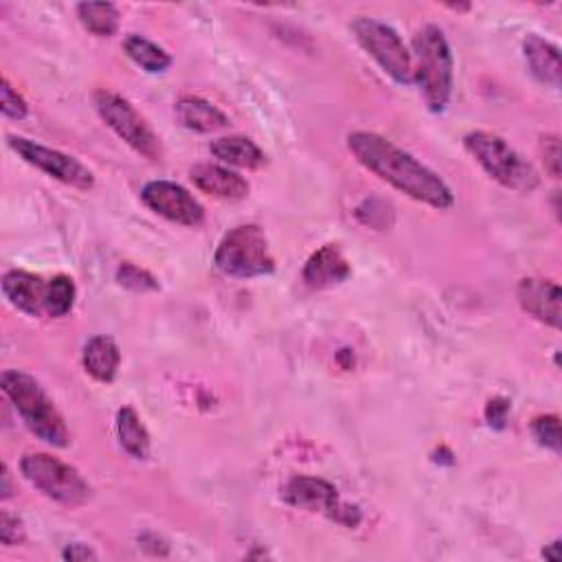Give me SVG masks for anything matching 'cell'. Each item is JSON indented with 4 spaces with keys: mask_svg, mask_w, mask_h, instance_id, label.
I'll list each match as a JSON object with an SVG mask.
<instances>
[{
    "mask_svg": "<svg viewBox=\"0 0 562 562\" xmlns=\"http://www.w3.org/2000/svg\"><path fill=\"white\" fill-rule=\"evenodd\" d=\"M347 149L373 176L408 195L415 202L446 211L454 204V193L448 182L417 160L413 154L397 147L382 134L356 130L347 134Z\"/></svg>",
    "mask_w": 562,
    "mask_h": 562,
    "instance_id": "obj_1",
    "label": "cell"
},
{
    "mask_svg": "<svg viewBox=\"0 0 562 562\" xmlns=\"http://www.w3.org/2000/svg\"><path fill=\"white\" fill-rule=\"evenodd\" d=\"M413 83L419 88L432 114L446 110L454 88V59L443 31L437 24L422 26L411 42Z\"/></svg>",
    "mask_w": 562,
    "mask_h": 562,
    "instance_id": "obj_2",
    "label": "cell"
},
{
    "mask_svg": "<svg viewBox=\"0 0 562 562\" xmlns=\"http://www.w3.org/2000/svg\"><path fill=\"white\" fill-rule=\"evenodd\" d=\"M0 389L22 417L24 426L40 441L53 448H66L70 443V432L61 413L31 373L20 369H4L0 375Z\"/></svg>",
    "mask_w": 562,
    "mask_h": 562,
    "instance_id": "obj_3",
    "label": "cell"
},
{
    "mask_svg": "<svg viewBox=\"0 0 562 562\" xmlns=\"http://www.w3.org/2000/svg\"><path fill=\"white\" fill-rule=\"evenodd\" d=\"M463 147L481 165V169L505 189L516 193H531L540 184L536 167L494 132H468L463 136Z\"/></svg>",
    "mask_w": 562,
    "mask_h": 562,
    "instance_id": "obj_4",
    "label": "cell"
},
{
    "mask_svg": "<svg viewBox=\"0 0 562 562\" xmlns=\"http://www.w3.org/2000/svg\"><path fill=\"white\" fill-rule=\"evenodd\" d=\"M215 268L235 279L266 277L274 272V257L259 224H239L222 235L215 252Z\"/></svg>",
    "mask_w": 562,
    "mask_h": 562,
    "instance_id": "obj_5",
    "label": "cell"
},
{
    "mask_svg": "<svg viewBox=\"0 0 562 562\" xmlns=\"http://www.w3.org/2000/svg\"><path fill=\"white\" fill-rule=\"evenodd\" d=\"M20 472L46 498L66 507H79L92 494L90 483L75 465L48 452H26L20 459Z\"/></svg>",
    "mask_w": 562,
    "mask_h": 562,
    "instance_id": "obj_6",
    "label": "cell"
},
{
    "mask_svg": "<svg viewBox=\"0 0 562 562\" xmlns=\"http://www.w3.org/2000/svg\"><path fill=\"white\" fill-rule=\"evenodd\" d=\"M349 26L360 48L382 68L384 75H389L400 86L413 83L411 50L391 24L378 18L358 15Z\"/></svg>",
    "mask_w": 562,
    "mask_h": 562,
    "instance_id": "obj_7",
    "label": "cell"
},
{
    "mask_svg": "<svg viewBox=\"0 0 562 562\" xmlns=\"http://www.w3.org/2000/svg\"><path fill=\"white\" fill-rule=\"evenodd\" d=\"M92 105L101 121L138 156L158 162L162 158L160 138L147 125V121L138 114V110L119 92L99 88L92 92Z\"/></svg>",
    "mask_w": 562,
    "mask_h": 562,
    "instance_id": "obj_8",
    "label": "cell"
},
{
    "mask_svg": "<svg viewBox=\"0 0 562 562\" xmlns=\"http://www.w3.org/2000/svg\"><path fill=\"white\" fill-rule=\"evenodd\" d=\"M281 498L296 509L323 514L345 527H356L362 520L360 509L356 505L342 503L336 485L321 476H310V474L290 476L281 487Z\"/></svg>",
    "mask_w": 562,
    "mask_h": 562,
    "instance_id": "obj_9",
    "label": "cell"
},
{
    "mask_svg": "<svg viewBox=\"0 0 562 562\" xmlns=\"http://www.w3.org/2000/svg\"><path fill=\"white\" fill-rule=\"evenodd\" d=\"M7 145L31 167L44 171L46 176L79 189V191H90L94 187V173L75 156L46 147L37 140H31L26 136H7Z\"/></svg>",
    "mask_w": 562,
    "mask_h": 562,
    "instance_id": "obj_10",
    "label": "cell"
},
{
    "mask_svg": "<svg viewBox=\"0 0 562 562\" xmlns=\"http://www.w3.org/2000/svg\"><path fill=\"white\" fill-rule=\"evenodd\" d=\"M140 200L151 213L173 224L195 228L204 222V206L193 198L189 189L173 180L145 182L140 189Z\"/></svg>",
    "mask_w": 562,
    "mask_h": 562,
    "instance_id": "obj_11",
    "label": "cell"
},
{
    "mask_svg": "<svg viewBox=\"0 0 562 562\" xmlns=\"http://www.w3.org/2000/svg\"><path fill=\"white\" fill-rule=\"evenodd\" d=\"M560 285L551 279L540 277H525L518 281L516 299L522 312L531 318L558 329L560 327Z\"/></svg>",
    "mask_w": 562,
    "mask_h": 562,
    "instance_id": "obj_12",
    "label": "cell"
},
{
    "mask_svg": "<svg viewBox=\"0 0 562 562\" xmlns=\"http://www.w3.org/2000/svg\"><path fill=\"white\" fill-rule=\"evenodd\" d=\"M191 182L220 200H244L248 195V180L220 162H198L189 171Z\"/></svg>",
    "mask_w": 562,
    "mask_h": 562,
    "instance_id": "obj_13",
    "label": "cell"
},
{
    "mask_svg": "<svg viewBox=\"0 0 562 562\" xmlns=\"http://www.w3.org/2000/svg\"><path fill=\"white\" fill-rule=\"evenodd\" d=\"M46 283L40 274H33L29 270H7L2 274V294L4 299L20 312L29 316H42L44 314V299H46Z\"/></svg>",
    "mask_w": 562,
    "mask_h": 562,
    "instance_id": "obj_14",
    "label": "cell"
},
{
    "mask_svg": "<svg viewBox=\"0 0 562 562\" xmlns=\"http://www.w3.org/2000/svg\"><path fill=\"white\" fill-rule=\"evenodd\" d=\"M349 274H351V266L336 244L321 246L303 263V281L316 290L338 285L347 281Z\"/></svg>",
    "mask_w": 562,
    "mask_h": 562,
    "instance_id": "obj_15",
    "label": "cell"
},
{
    "mask_svg": "<svg viewBox=\"0 0 562 562\" xmlns=\"http://www.w3.org/2000/svg\"><path fill=\"white\" fill-rule=\"evenodd\" d=\"M522 57L527 61L529 72L544 86L560 88L562 66H560V48L549 40L529 33L522 40Z\"/></svg>",
    "mask_w": 562,
    "mask_h": 562,
    "instance_id": "obj_16",
    "label": "cell"
},
{
    "mask_svg": "<svg viewBox=\"0 0 562 562\" xmlns=\"http://www.w3.org/2000/svg\"><path fill=\"white\" fill-rule=\"evenodd\" d=\"M173 112L182 127L198 134H213L228 127V116L217 105L195 94L180 97L173 105Z\"/></svg>",
    "mask_w": 562,
    "mask_h": 562,
    "instance_id": "obj_17",
    "label": "cell"
},
{
    "mask_svg": "<svg viewBox=\"0 0 562 562\" xmlns=\"http://www.w3.org/2000/svg\"><path fill=\"white\" fill-rule=\"evenodd\" d=\"M209 151L220 165H226V167L259 169L266 165L263 149L252 138L241 134H228L211 140Z\"/></svg>",
    "mask_w": 562,
    "mask_h": 562,
    "instance_id": "obj_18",
    "label": "cell"
},
{
    "mask_svg": "<svg viewBox=\"0 0 562 562\" xmlns=\"http://www.w3.org/2000/svg\"><path fill=\"white\" fill-rule=\"evenodd\" d=\"M81 364L86 369V373L101 382V384H110L116 373H119V364H121V351L119 345L114 342L112 336L108 334H97L92 336L81 351Z\"/></svg>",
    "mask_w": 562,
    "mask_h": 562,
    "instance_id": "obj_19",
    "label": "cell"
},
{
    "mask_svg": "<svg viewBox=\"0 0 562 562\" xmlns=\"http://www.w3.org/2000/svg\"><path fill=\"white\" fill-rule=\"evenodd\" d=\"M116 437L121 448L134 459L149 457V432L140 419V415L132 406H121L116 411Z\"/></svg>",
    "mask_w": 562,
    "mask_h": 562,
    "instance_id": "obj_20",
    "label": "cell"
},
{
    "mask_svg": "<svg viewBox=\"0 0 562 562\" xmlns=\"http://www.w3.org/2000/svg\"><path fill=\"white\" fill-rule=\"evenodd\" d=\"M123 50L138 68L151 75L165 72L171 66V55L162 46L136 33H130L123 37Z\"/></svg>",
    "mask_w": 562,
    "mask_h": 562,
    "instance_id": "obj_21",
    "label": "cell"
},
{
    "mask_svg": "<svg viewBox=\"0 0 562 562\" xmlns=\"http://www.w3.org/2000/svg\"><path fill=\"white\" fill-rule=\"evenodd\" d=\"M77 18L88 33L97 37H110L119 31L121 13L112 2H79Z\"/></svg>",
    "mask_w": 562,
    "mask_h": 562,
    "instance_id": "obj_22",
    "label": "cell"
},
{
    "mask_svg": "<svg viewBox=\"0 0 562 562\" xmlns=\"http://www.w3.org/2000/svg\"><path fill=\"white\" fill-rule=\"evenodd\" d=\"M77 288L68 274H55L46 283V299H44V314L53 318L66 316L75 305Z\"/></svg>",
    "mask_w": 562,
    "mask_h": 562,
    "instance_id": "obj_23",
    "label": "cell"
},
{
    "mask_svg": "<svg viewBox=\"0 0 562 562\" xmlns=\"http://www.w3.org/2000/svg\"><path fill=\"white\" fill-rule=\"evenodd\" d=\"M531 435L533 439L551 450V452H560L562 448V439H560V417L555 413H544V415H538L531 419Z\"/></svg>",
    "mask_w": 562,
    "mask_h": 562,
    "instance_id": "obj_24",
    "label": "cell"
},
{
    "mask_svg": "<svg viewBox=\"0 0 562 562\" xmlns=\"http://www.w3.org/2000/svg\"><path fill=\"white\" fill-rule=\"evenodd\" d=\"M116 281L132 290V292H147V290H158V281L154 279V274H149L147 270L138 268L136 263H130V261H123L119 268H116Z\"/></svg>",
    "mask_w": 562,
    "mask_h": 562,
    "instance_id": "obj_25",
    "label": "cell"
},
{
    "mask_svg": "<svg viewBox=\"0 0 562 562\" xmlns=\"http://www.w3.org/2000/svg\"><path fill=\"white\" fill-rule=\"evenodd\" d=\"M0 112L9 121H22L29 114L26 99L11 86L7 77L0 81Z\"/></svg>",
    "mask_w": 562,
    "mask_h": 562,
    "instance_id": "obj_26",
    "label": "cell"
},
{
    "mask_svg": "<svg viewBox=\"0 0 562 562\" xmlns=\"http://www.w3.org/2000/svg\"><path fill=\"white\" fill-rule=\"evenodd\" d=\"M24 538H26V531H24L22 518L11 514L9 509H2L0 512V542L4 547H15V544H22Z\"/></svg>",
    "mask_w": 562,
    "mask_h": 562,
    "instance_id": "obj_27",
    "label": "cell"
},
{
    "mask_svg": "<svg viewBox=\"0 0 562 562\" xmlns=\"http://www.w3.org/2000/svg\"><path fill=\"white\" fill-rule=\"evenodd\" d=\"M540 151H542L544 169H547L553 178H560V165H562L560 138H558L555 134H544L542 140H540Z\"/></svg>",
    "mask_w": 562,
    "mask_h": 562,
    "instance_id": "obj_28",
    "label": "cell"
},
{
    "mask_svg": "<svg viewBox=\"0 0 562 562\" xmlns=\"http://www.w3.org/2000/svg\"><path fill=\"white\" fill-rule=\"evenodd\" d=\"M507 415H509V400L505 397H492L485 404V422L487 426L501 430L507 424Z\"/></svg>",
    "mask_w": 562,
    "mask_h": 562,
    "instance_id": "obj_29",
    "label": "cell"
},
{
    "mask_svg": "<svg viewBox=\"0 0 562 562\" xmlns=\"http://www.w3.org/2000/svg\"><path fill=\"white\" fill-rule=\"evenodd\" d=\"M61 558L70 560V562H86V560H97V553L83 542H70L64 547Z\"/></svg>",
    "mask_w": 562,
    "mask_h": 562,
    "instance_id": "obj_30",
    "label": "cell"
},
{
    "mask_svg": "<svg viewBox=\"0 0 562 562\" xmlns=\"http://www.w3.org/2000/svg\"><path fill=\"white\" fill-rule=\"evenodd\" d=\"M542 555H544L547 560H551V562H558V560H560V540L549 542V544L542 549Z\"/></svg>",
    "mask_w": 562,
    "mask_h": 562,
    "instance_id": "obj_31",
    "label": "cell"
},
{
    "mask_svg": "<svg viewBox=\"0 0 562 562\" xmlns=\"http://www.w3.org/2000/svg\"><path fill=\"white\" fill-rule=\"evenodd\" d=\"M0 476H2V485H0V492H2V494H0V496H2V498H9L13 492H11V474H9V468H7V465H2V474H0Z\"/></svg>",
    "mask_w": 562,
    "mask_h": 562,
    "instance_id": "obj_32",
    "label": "cell"
}]
</instances>
